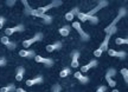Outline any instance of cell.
I'll list each match as a JSON object with an SVG mask.
<instances>
[{"mask_svg":"<svg viewBox=\"0 0 128 92\" xmlns=\"http://www.w3.org/2000/svg\"><path fill=\"white\" fill-rule=\"evenodd\" d=\"M6 64H7V59L5 57H1L0 58V67H4Z\"/></svg>","mask_w":128,"mask_h":92,"instance_id":"f546056e","label":"cell"},{"mask_svg":"<svg viewBox=\"0 0 128 92\" xmlns=\"http://www.w3.org/2000/svg\"><path fill=\"white\" fill-rule=\"evenodd\" d=\"M112 92H120V91H119V90H115V89H114V90H113Z\"/></svg>","mask_w":128,"mask_h":92,"instance_id":"e575fe53","label":"cell"},{"mask_svg":"<svg viewBox=\"0 0 128 92\" xmlns=\"http://www.w3.org/2000/svg\"><path fill=\"white\" fill-rule=\"evenodd\" d=\"M74 77L77 79L81 84H87L88 82H89V78L86 77V76H84L83 73H81V72H76V73H74Z\"/></svg>","mask_w":128,"mask_h":92,"instance_id":"2e32d148","label":"cell"},{"mask_svg":"<svg viewBox=\"0 0 128 92\" xmlns=\"http://www.w3.org/2000/svg\"><path fill=\"white\" fill-rule=\"evenodd\" d=\"M6 4L8 5V6H14V5H16V1H14V0H11V1H6Z\"/></svg>","mask_w":128,"mask_h":92,"instance_id":"d6a6232c","label":"cell"},{"mask_svg":"<svg viewBox=\"0 0 128 92\" xmlns=\"http://www.w3.org/2000/svg\"><path fill=\"white\" fill-rule=\"evenodd\" d=\"M107 5H108V1H106V0H100V1H98V4H97V6H96L95 8H92V11H89L87 14H88V15H94L96 12H98L100 9H102L103 7H106Z\"/></svg>","mask_w":128,"mask_h":92,"instance_id":"30bf717a","label":"cell"},{"mask_svg":"<svg viewBox=\"0 0 128 92\" xmlns=\"http://www.w3.org/2000/svg\"><path fill=\"white\" fill-rule=\"evenodd\" d=\"M96 66H97V61H96V60H92L89 64L84 65V66H82V67H81V73H83V72H87V71H89L92 67H96Z\"/></svg>","mask_w":128,"mask_h":92,"instance_id":"e0dca14e","label":"cell"},{"mask_svg":"<svg viewBox=\"0 0 128 92\" xmlns=\"http://www.w3.org/2000/svg\"><path fill=\"white\" fill-rule=\"evenodd\" d=\"M38 18H40L42 20L44 21V24H51L52 20H54V18H52L51 15H48V14H40Z\"/></svg>","mask_w":128,"mask_h":92,"instance_id":"7402d4cb","label":"cell"},{"mask_svg":"<svg viewBox=\"0 0 128 92\" xmlns=\"http://www.w3.org/2000/svg\"><path fill=\"white\" fill-rule=\"evenodd\" d=\"M23 5L25 6V8H24V13L26 14V15H30V12H31V7L28 6V2L26 0H23Z\"/></svg>","mask_w":128,"mask_h":92,"instance_id":"cb8c5ba5","label":"cell"},{"mask_svg":"<svg viewBox=\"0 0 128 92\" xmlns=\"http://www.w3.org/2000/svg\"><path fill=\"white\" fill-rule=\"evenodd\" d=\"M106 91H107V88H106L104 85H100L97 88V90H96V92H106Z\"/></svg>","mask_w":128,"mask_h":92,"instance_id":"4dcf8cb0","label":"cell"},{"mask_svg":"<svg viewBox=\"0 0 128 92\" xmlns=\"http://www.w3.org/2000/svg\"><path fill=\"white\" fill-rule=\"evenodd\" d=\"M126 15H127V9H126V7H120V8H119V13H118V15H116V18H115L114 20H113V21H112V23H110L109 25L104 28V32L108 33L112 28L116 27L115 25H116V24L121 20V18H124V17H126Z\"/></svg>","mask_w":128,"mask_h":92,"instance_id":"3957f363","label":"cell"},{"mask_svg":"<svg viewBox=\"0 0 128 92\" xmlns=\"http://www.w3.org/2000/svg\"><path fill=\"white\" fill-rule=\"evenodd\" d=\"M77 18L81 21H90L92 24H97L98 23V19L95 15H88L87 13H82V12H78L77 13Z\"/></svg>","mask_w":128,"mask_h":92,"instance_id":"8992f818","label":"cell"},{"mask_svg":"<svg viewBox=\"0 0 128 92\" xmlns=\"http://www.w3.org/2000/svg\"><path fill=\"white\" fill-rule=\"evenodd\" d=\"M60 91H62V88H60V84H55L52 86V92H60Z\"/></svg>","mask_w":128,"mask_h":92,"instance_id":"83f0119b","label":"cell"},{"mask_svg":"<svg viewBox=\"0 0 128 92\" xmlns=\"http://www.w3.org/2000/svg\"><path fill=\"white\" fill-rule=\"evenodd\" d=\"M108 51V54L110 57H116V58H120V59H124L127 53L124 51H115V50H107Z\"/></svg>","mask_w":128,"mask_h":92,"instance_id":"8fae6325","label":"cell"},{"mask_svg":"<svg viewBox=\"0 0 128 92\" xmlns=\"http://www.w3.org/2000/svg\"><path fill=\"white\" fill-rule=\"evenodd\" d=\"M19 55L23 57V58H34L36 52L32 50H20L19 51Z\"/></svg>","mask_w":128,"mask_h":92,"instance_id":"5bb4252c","label":"cell"},{"mask_svg":"<svg viewBox=\"0 0 128 92\" xmlns=\"http://www.w3.org/2000/svg\"><path fill=\"white\" fill-rule=\"evenodd\" d=\"M72 27L78 32V34H80V37H81V40H82V42H88V40L90 39V36L83 31V28L81 27L80 23H77V21H74V23H72Z\"/></svg>","mask_w":128,"mask_h":92,"instance_id":"5b68a950","label":"cell"},{"mask_svg":"<svg viewBox=\"0 0 128 92\" xmlns=\"http://www.w3.org/2000/svg\"><path fill=\"white\" fill-rule=\"evenodd\" d=\"M24 30H25V27H24V25H18V26H14V27H8L5 30V34L8 37V36H11V34H13V33L16 32H23Z\"/></svg>","mask_w":128,"mask_h":92,"instance_id":"9c48e42d","label":"cell"},{"mask_svg":"<svg viewBox=\"0 0 128 92\" xmlns=\"http://www.w3.org/2000/svg\"><path fill=\"white\" fill-rule=\"evenodd\" d=\"M78 12H80V8H78V7H75V8H72L70 12H68V13L65 14V19H66L68 21H71V20H74V18L77 15Z\"/></svg>","mask_w":128,"mask_h":92,"instance_id":"9a60e30c","label":"cell"},{"mask_svg":"<svg viewBox=\"0 0 128 92\" xmlns=\"http://www.w3.org/2000/svg\"><path fill=\"white\" fill-rule=\"evenodd\" d=\"M16 92H28V91H25V90H24V89L19 88V89H16Z\"/></svg>","mask_w":128,"mask_h":92,"instance_id":"836d02e7","label":"cell"},{"mask_svg":"<svg viewBox=\"0 0 128 92\" xmlns=\"http://www.w3.org/2000/svg\"><path fill=\"white\" fill-rule=\"evenodd\" d=\"M34 60H36L37 63H39V64H44L45 66H48V67L54 66V60L51 59V58H43L42 55H36V57H34Z\"/></svg>","mask_w":128,"mask_h":92,"instance_id":"ba28073f","label":"cell"},{"mask_svg":"<svg viewBox=\"0 0 128 92\" xmlns=\"http://www.w3.org/2000/svg\"><path fill=\"white\" fill-rule=\"evenodd\" d=\"M42 39H43V34H42V33H37V34H36V36H34L33 38L24 40V42H23V46L25 47V48H28V46H31L33 43L39 42V40H42Z\"/></svg>","mask_w":128,"mask_h":92,"instance_id":"52a82bcc","label":"cell"},{"mask_svg":"<svg viewBox=\"0 0 128 92\" xmlns=\"http://www.w3.org/2000/svg\"><path fill=\"white\" fill-rule=\"evenodd\" d=\"M115 43H116V45H124V44H128V39H126V38H116Z\"/></svg>","mask_w":128,"mask_h":92,"instance_id":"d4e9b609","label":"cell"},{"mask_svg":"<svg viewBox=\"0 0 128 92\" xmlns=\"http://www.w3.org/2000/svg\"><path fill=\"white\" fill-rule=\"evenodd\" d=\"M0 92H16V86H14V84L6 85V86L0 89Z\"/></svg>","mask_w":128,"mask_h":92,"instance_id":"ffe728a7","label":"cell"},{"mask_svg":"<svg viewBox=\"0 0 128 92\" xmlns=\"http://www.w3.org/2000/svg\"><path fill=\"white\" fill-rule=\"evenodd\" d=\"M43 82H44L43 76H38V77H36V78H33V79H28L25 84L28 86H33V85H37V84H42Z\"/></svg>","mask_w":128,"mask_h":92,"instance_id":"7c38bea8","label":"cell"},{"mask_svg":"<svg viewBox=\"0 0 128 92\" xmlns=\"http://www.w3.org/2000/svg\"><path fill=\"white\" fill-rule=\"evenodd\" d=\"M7 48H10V50H14L16 47H17V43H14V42H10V44L7 46H6Z\"/></svg>","mask_w":128,"mask_h":92,"instance_id":"f1b7e54d","label":"cell"},{"mask_svg":"<svg viewBox=\"0 0 128 92\" xmlns=\"http://www.w3.org/2000/svg\"><path fill=\"white\" fill-rule=\"evenodd\" d=\"M60 34L62 36V37H66V36H69V33H70V26H63V27L60 28Z\"/></svg>","mask_w":128,"mask_h":92,"instance_id":"44dd1931","label":"cell"},{"mask_svg":"<svg viewBox=\"0 0 128 92\" xmlns=\"http://www.w3.org/2000/svg\"><path fill=\"white\" fill-rule=\"evenodd\" d=\"M0 42L2 43V44H4V45H8L10 44V39H8V37H7V36H4V37L1 38V39H0Z\"/></svg>","mask_w":128,"mask_h":92,"instance_id":"4316f807","label":"cell"},{"mask_svg":"<svg viewBox=\"0 0 128 92\" xmlns=\"http://www.w3.org/2000/svg\"><path fill=\"white\" fill-rule=\"evenodd\" d=\"M7 21V19L5 18V17H0V30L2 28V26H4V24Z\"/></svg>","mask_w":128,"mask_h":92,"instance_id":"1f68e13d","label":"cell"},{"mask_svg":"<svg viewBox=\"0 0 128 92\" xmlns=\"http://www.w3.org/2000/svg\"><path fill=\"white\" fill-rule=\"evenodd\" d=\"M115 74H116L115 69L110 67V69L107 70V73H106V80H107V83H108V85H109L110 88H115V85H116V82L113 79L115 77Z\"/></svg>","mask_w":128,"mask_h":92,"instance_id":"277c9868","label":"cell"},{"mask_svg":"<svg viewBox=\"0 0 128 92\" xmlns=\"http://www.w3.org/2000/svg\"><path fill=\"white\" fill-rule=\"evenodd\" d=\"M80 51H74L71 53V67H77L78 65V58H80Z\"/></svg>","mask_w":128,"mask_h":92,"instance_id":"4fadbf2b","label":"cell"},{"mask_svg":"<svg viewBox=\"0 0 128 92\" xmlns=\"http://www.w3.org/2000/svg\"><path fill=\"white\" fill-rule=\"evenodd\" d=\"M116 32V27L112 28L108 33H106V38L102 42V44H101V46L97 48V50H95V52H94V54H95V57H101L102 55V53L104 52V51L108 50V44H109V39H110V36H113L114 33Z\"/></svg>","mask_w":128,"mask_h":92,"instance_id":"6da1fadb","label":"cell"},{"mask_svg":"<svg viewBox=\"0 0 128 92\" xmlns=\"http://www.w3.org/2000/svg\"><path fill=\"white\" fill-rule=\"evenodd\" d=\"M24 74H25V67L23 66H19L18 69H17V73H16V79L18 80V82H22L24 78Z\"/></svg>","mask_w":128,"mask_h":92,"instance_id":"d6986e66","label":"cell"},{"mask_svg":"<svg viewBox=\"0 0 128 92\" xmlns=\"http://www.w3.org/2000/svg\"><path fill=\"white\" fill-rule=\"evenodd\" d=\"M70 73H71V69H70V67H65V69H63L60 71V78H65V77H68Z\"/></svg>","mask_w":128,"mask_h":92,"instance_id":"603a6c76","label":"cell"},{"mask_svg":"<svg viewBox=\"0 0 128 92\" xmlns=\"http://www.w3.org/2000/svg\"><path fill=\"white\" fill-rule=\"evenodd\" d=\"M62 5V1H52L51 4L46 5V6H44V7H39V8L37 9H31V12H30V15H32V17H39L40 14H45V12H48L49 9L54 8V7H57V6H60Z\"/></svg>","mask_w":128,"mask_h":92,"instance_id":"7a4b0ae2","label":"cell"},{"mask_svg":"<svg viewBox=\"0 0 128 92\" xmlns=\"http://www.w3.org/2000/svg\"><path fill=\"white\" fill-rule=\"evenodd\" d=\"M121 73H122V76H124V82H126V83H128V70L127 69H122V70H121Z\"/></svg>","mask_w":128,"mask_h":92,"instance_id":"484cf974","label":"cell"},{"mask_svg":"<svg viewBox=\"0 0 128 92\" xmlns=\"http://www.w3.org/2000/svg\"><path fill=\"white\" fill-rule=\"evenodd\" d=\"M60 48H62V43L60 42H57V43H55V44H51V45L46 46V51H48V52H54V51L60 50Z\"/></svg>","mask_w":128,"mask_h":92,"instance_id":"ac0fdd59","label":"cell"}]
</instances>
